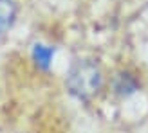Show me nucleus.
Instances as JSON below:
<instances>
[{
    "mask_svg": "<svg viewBox=\"0 0 148 133\" xmlns=\"http://www.w3.org/2000/svg\"><path fill=\"white\" fill-rule=\"evenodd\" d=\"M65 83L71 95L81 101H88L101 88V70L90 60H79L71 66Z\"/></svg>",
    "mask_w": 148,
    "mask_h": 133,
    "instance_id": "1",
    "label": "nucleus"
},
{
    "mask_svg": "<svg viewBox=\"0 0 148 133\" xmlns=\"http://www.w3.org/2000/svg\"><path fill=\"white\" fill-rule=\"evenodd\" d=\"M18 7L14 0H0V36H4L14 25Z\"/></svg>",
    "mask_w": 148,
    "mask_h": 133,
    "instance_id": "2",
    "label": "nucleus"
},
{
    "mask_svg": "<svg viewBox=\"0 0 148 133\" xmlns=\"http://www.w3.org/2000/svg\"><path fill=\"white\" fill-rule=\"evenodd\" d=\"M112 86H114V92L119 95V97H130L132 94L137 92L139 83H137V79L132 76V74L121 72V74H117V76L114 77Z\"/></svg>",
    "mask_w": 148,
    "mask_h": 133,
    "instance_id": "3",
    "label": "nucleus"
},
{
    "mask_svg": "<svg viewBox=\"0 0 148 133\" xmlns=\"http://www.w3.org/2000/svg\"><path fill=\"white\" fill-rule=\"evenodd\" d=\"M33 61L34 65L42 70H47L51 63H53V58H54V49L49 47V45H43V43H34L33 45Z\"/></svg>",
    "mask_w": 148,
    "mask_h": 133,
    "instance_id": "4",
    "label": "nucleus"
}]
</instances>
